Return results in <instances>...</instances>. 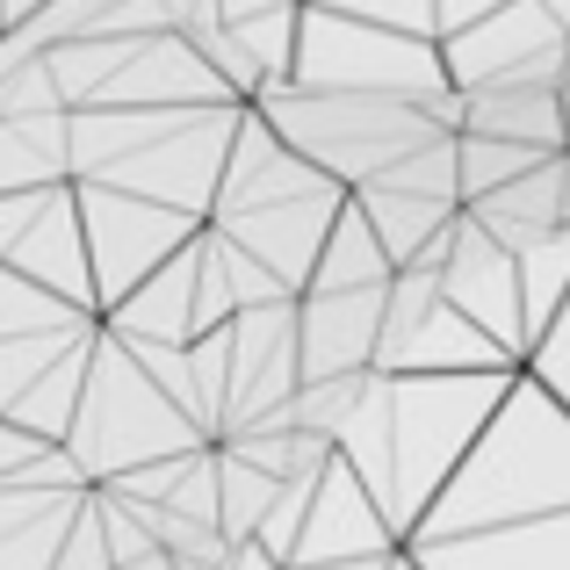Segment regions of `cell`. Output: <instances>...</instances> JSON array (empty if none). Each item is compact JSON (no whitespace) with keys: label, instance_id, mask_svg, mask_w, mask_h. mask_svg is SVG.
Wrapping results in <instances>:
<instances>
[{"label":"cell","instance_id":"cell-1","mask_svg":"<svg viewBox=\"0 0 570 570\" xmlns=\"http://www.w3.org/2000/svg\"><path fill=\"white\" fill-rule=\"evenodd\" d=\"M542 513H570V404L534 368H520L505 404L476 433L462 470L441 484V499L419 520L412 542L513 528V520H542Z\"/></svg>","mask_w":570,"mask_h":570},{"label":"cell","instance_id":"cell-2","mask_svg":"<svg viewBox=\"0 0 570 570\" xmlns=\"http://www.w3.org/2000/svg\"><path fill=\"white\" fill-rule=\"evenodd\" d=\"M520 368H390V484L383 505L412 542L441 484L462 470L476 433L505 404Z\"/></svg>","mask_w":570,"mask_h":570},{"label":"cell","instance_id":"cell-3","mask_svg":"<svg viewBox=\"0 0 570 570\" xmlns=\"http://www.w3.org/2000/svg\"><path fill=\"white\" fill-rule=\"evenodd\" d=\"M253 109H267V124L296 145L304 159H318L333 181L362 188L390 174L404 153H419L426 138H441V116L412 95H362V87H304V80H267L253 95Z\"/></svg>","mask_w":570,"mask_h":570},{"label":"cell","instance_id":"cell-4","mask_svg":"<svg viewBox=\"0 0 570 570\" xmlns=\"http://www.w3.org/2000/svg\"><path fill=\"white\" fill-rule=\"evenodd\" d=\"M209 433L195 426V412L174 397L153 368L138 362L124 333L101 325L95 333V368H87V390H80V419H72L66 448L87 462L95 484L138 470V462H159V455H181V448H203Z\"/></svg>","mask_w":570,"mask_h":570},{"label":"cell","instance_id":"cell-5","mask_svg":"<svg viewBox=\"0 0 570 570\" xmlns=\"http://www.w3.org/2000/svg\"><path fill=\"white\" fill-rule=\"evenodd\" d=\"M289 80L426 101V95L448 87V58H441V37H412V29L368 22V14L333 8V0H304V22H296V72Z\"/></svg>","mask_w":570,"mask_h":570},{"label":"cell","instance_id":"cell-6","mask_svg":"<svg viewBox=\"0 0 570 570\" xmlns=\"http://www.w3.org/2000/svg\"><path fill=\"white\" fill-rule=\"evenodd\" d=\"M80 217H87V246H95V289L101 311H116L159 261L188 246L209 217L174 203H153L138 188H116V181H80Z\"/></svg>","mask_w":570,"mask_h":570},{"label":"cell","instance_id":"cell-7","mask_svg":"<svg viewBox=\"0 0 570 570\" xmlns=\"http://www.w3.org/2000/svg\"><path fill=\"white\" fill-rule=\"evenodd\" d=\"M441 58H448V80L455 87H484V80L563 87L570 80V29L557 22L549 0H505V8L448 29Z\"/></svg>","mask_w":570,"mask_h":570},{"label":"cell","instance_id":"cell-8","mask_svg":"<svg viewBox=\"0 0 570 570\" xmlns=\"http://www.w3.org/2000/svg\"><path fill=\"white\" fill-rule=\"evenodd\" d=\"M238 116H246V101L188 109V124H174L167 138H153L145 153L87 174V181H116V188L153 195V203H174V209L209 217V209H217V188H224V159H232V138H238Z\"/></svg>","mask_w":570,"mask_h":570},{"label":"cell","instance_id":"cell-9","mask_svg":"<svg viewBox=\"0 0 570 570\" xmlns=\"http://www.w3.org/2000/svg\"><path fill=\"white\" fill-rule=\"evenodd\" d=\"M441 296H448V304H462L491 340H505V347L528 362V296H520V253L505 246V238H491L484 224L470 217V203H462V224H455V253H448V267H441Z\"/></svg>","mask_w":570,"mask_h":570},{"label":"cell","instance_id":"cell-10","mask_svg":"<svg viewBox=\"0 0 570 570\" xmlns=\"http://www.w3.org/2000/svg\"><path fill=\"white\" fill-rule=\"evenodd\" d=\"M404 549L397 520L383 513V499L368 491V476L354 470L347 455L325 462L318 499H311V520L296 534V563H347V557H390Z\"/></svg>","mask_w":570,"mask_h":570},{"label":"cell","instance_id":"cell-11","mask_svg":"<svg viewBox=\"0 0 570 570\" xmlns=\"http://www.w3.org/2000/svg\"><path fill=\"white\" fill-rule=\"evenodd\" d=\"M347 195L354 188L333 181V188L289 195V203H253V209H238V217H209V224H217V232H232L238 246H253L296 296H304L311 289V267H318V253H325V232H333V217H340V203H347Z\"/></svg>","mask_w":570,"mask_h":570},{"label":"cell","instance_id":"cell-12","mask_svg":"<svg viewBox=\"0 0 570 570\" xmlns=\"http://www.w3.org/2000/svg\"><path fill=\"white\" fill-rule=\"evenodd\" d=\"M311 188H333V174H325L318 159L296 153V145L267 124V109L246 101L238 138H232V159H224L217 209H209V217H238V209H253V203H289V195H311ZM340 188H347V181H340Z\"/></svg>","mask_w":570,"mask_h":570},{"label":"cell","instance_id":"cell-13","mask_svg":"<svg viewBox=\"0 0 570 570\" xmlns=\"http://www.w3.org/2000/svg\"><path fill=\"white\" fill-rule=\"evenodd\" d=\"M383 304H390V282H368V289H304V311H296L304 383L311 376H347V368H376Z\"/></svg>","mask_w":570,"mask_h":570},{"label":"cell","instance_id":"cell-14","mask_svg":"<svg viewBox=\"0 0 570 570\" xmlns=\"http://www.w3.org/2000/svg\"><path fill=\"white\" fill-rule=\"evenodd\" d=\"M22 275L51 282L58 296H72L80 311H95L101 318V289H95V246H87V217H80V181L51 188V203L37 209V224H29L22 238H14L8 253Z\"/></svg>","mask_w":570,"mask_h":570},{"label":"cell","instance_id":"cell-15","mask_svg":"<svg viewBox=\"0 0 570 570\" xmlns=\"http://www.w3.org/2000/svg\"><path fill=\"white\" fill-rule=\"evenodd\" d=\"M412 557L426 570H570V513L476 534H433V542H412Z\"/></svg>","mask_w":570,"mask_h":570},{"label":"cell","instance_id":"cell-16","mask_svg":"<svg viewBox=\"0 0 570 570\" xmlns=\"http://www.w3.org/2000/svg\"><path fill=\"white\" fill-rule=\"evenodd\" d=\"M195 296H203V232L174 261H159L116 311H101V325L124 340H195Z\"/></svg>","mask_w":570,"mask_h":570},{"label":"cell","instance_id":"cell-17","mask_svg":"<svg viewBox=\"0 0 570 570\" xmlns=\"http://www.w3.org/2000/svg\"><path fill=\"white\" fill-rule=\"evenodd\" d=\"M462 130H491V138H520V145H542V153H563L570 145L563 87H513V80L462 87Z\"/></svg>","mask_w":570,"mask_h":570},{"label":"cell","instance_id":"cell-18","mask_svg":"<svg viewBox=\"0 0 570 570\" xmlns=\"http://www.w3.org/2000/svg\"><path fill=\"white\" fill-rule=\"evenodd\" d=\"M383 368H528V362H520L505 340H491L462 304L441 296V304L397 340V354H390Z\"/></svg>","mask_w":570,"mask_h":570},{"label":"cell","instance_id":"cell-19","mask_svg":"<svg viewBox=\"0 0 570 570\" xmlns=\"http://www.w3.org/2000/svg\"><path fill=\"white\" fill-rule=\"evenodd\" d=\"M570 153V145H563ZM563 153H549L542 167H528V174H513L505 188H491V195H470V217L484 224L491 238H505V246H534V238H549L563 224Z\"/></svg>","mask_w":570,"mask_h":570},{"label":"cell","instance_id":"cell-20","mask_svg":"<svg viewBox=\"0 0 570 570\" xmlns=\"http://www.w3.org/2000/svg\"><path fill=\"white\" fill-rule=\"evenodd\" d=\"M354 195H362V209L376 217V232H383V246H390L397 267H412L419 253H426L433 238H448L455 217H462V203H448V195H412V188H390V181H362Z\"/></svg>","mask_w":570,"mask_h":570},{"label":"cell","instance_id":"cell-21","mask_svg":"<svg viewBox=\"0 0 570 570\" xmlns=\"http://www.w3.org/2000/svg\"><path fill=\"white\" fill-rule=\"evenodd\" d=\"M390 275H397V261H390L376 217L362 209V195H347L333 232H325L318 267H311V289H368V282H390Z\"/></svg>","mask_w":570,"mask_h":570},{"label":"cell","instance_id":"cell-22","mask_svg":"<svg viewBox=\"0 0 570 570\" xmlns=\"http://www.w3.org/2000/svg\"><path fill=\"white\" fill-rule=\"evenodd\" d=\"M95 333H101V325H95ZM95 333H87L72 354H58V362H51L37 383L22 390V397L8 404V419H22L29 433H43V441H66V433H72V419H80L87 368H95Z\"/></svg>","mask_w":570,"mask_h":570},{"label":"cell","instance_id":"cell-23","mask_svg":"<svg viewBox=\"0 0 570 570\" xmlns=\"http://www.w3.org/2000/svg\"><path fill=\"white\" fill-rule=\"evenodd\" d=\"M138 43H145V37H101V29L51 43V72H58V87H66L72 109H80V101H95L101 87H109L116 72H124L130 58H138Z\"/></svg>","mask_w":570,"mask_h":570},{"label":"cell","instance_id":"cell-24","mask_svg":"<svg viewBox=\"0 0 570 570\" xmlns=\"http://www.w3.org/2000/svg\"><path fill=\"white\" fill-rule=\"evenodd\" d=\"M520 296H528V347H534L549 333V318L570 304V224L520 246Z\"/></svg>","mask_w":570,"mask_h":570},{"label":"cell","instance_id":"cell-25","mask_svg":"<svg viewBox=\"0 0 570 570\" xmlns=\"http://www.w3.org/2000/svg\"><path fill=\"white\" fill-rule=\"evenodd\" d=\"M95 311H80L72 296H58L51 282L22 275L14 261H0V340L8 333H51V325H87Z\"/></svg>","mask_w":570,"mask_h":570},{"label":"cell","instance_id":"cell-26","mask_svg":"<svg viewBox=\"0 0 570 570\" xmlns=\"http://www.w3.org/2000/svg\"><path fill=\"white\" fill-rule=\"evenodd\" d=\"M95 325H101V318H87V325H51V333H8V340H0V412H8V404L22 397V390L58 362V354L80 347Z\"/></svg>","mask_w":570,"mask_h":570},{"label":"cell","instance_id":"cell-27","mask_svg":"<svg viewBox=\"0 0 570 570\" xmlns=\"http://www.w3.org/2000/svg\"><path fill=\"white\" fill-rule=\"evenodd\" d=\"M217 455H224V534H232V542H253L261 520H267V505H275V491H282V476L261 470V462H246L224 441H217Z\"/></svg>","mask_w":570,"mask_h":570},{"label":"cell","instance_id":"cell-28","mask_svg":"<svg viewBox=\"0 0 570 570\" xmlns=\"http://www.w3.org/2000/svg\"><path fill=\"white\" fill-rule=\"evenodd\" d=\"M80 505H87V491H66L51 513H37V520H22L14 534H0V570H58V549H66Z\"/></svg>","mask_w":570,"mask_h":570},{"label":"cell","instance_id":"cell-29","mask_svg":"<svg viewBox=\"0 0 570 570\" xmlns=\"http://www.w3.org/2000/svg\"><path fill=\"white\" fill-rule=\"evenodd\" d=\"M542 145H520V138H491V130H462V203L470 195H491V188H505L513 174H528V167H542Z\"/></svg>","mask_w":570,"mask_h":570},{"label":"cell","instance_id":"cell-30","mask_svg":"<svg viewBox=\"0 0 570 570\" xmlns=\"http://www.w3.org/2000/svg\"><path fill=\"white\" fill-rule=\"evenodd\" d=\"M318 476L325 470H304V476H282V491H275V505H267V520H261V534L253 542L267 549L282 570L296 563V534H304V520H311V499H318Z\"/></svg>","mask_w":570,"mask_h":570},{"label":"cell","instance_id":"cell-31","mask_svg":"<svg viewBox=\"0 0 570 570\" xmlns=\"http://www.w3.org/2000/svg\"><path fill=\"white\" fill-rule=\"evenodd\" d=\"M296 22H304V0H296V8H253V14H232V29L253 43V58L267 66V80H289V72H296Z\"/></svg>","mask_w":570,"mask_h":570},{"label":"cell","instance_id":"cell-32","mask_svg":"<svg viewBox=\"0 0 570 570\" xmlns=\"http://www.w3.org/2000/svg\"><path fill=\"white\" fill-rule=\"evenodd\" d=\"M362 390H368V368H347V376H311L304 390H296V426L340 433V426H347V412L362 404Z\"/></svg>","mask_w":570,"mask_h":570},{"label":"cell","instance_id":"cell-33","mask_svg":"<svg viewBox=\"0 0 570 570\" xmlns=\"http://www.w3.org/2000/svg\"><path fill=\"white\" fill-rule=\"evenodd\" d=\"M58 570H116V542H109V528H101V505H95V491H87L80 520H72L66 549H58Z\"/></svg>","mask_w":570,"mask_h":570},{"label":"cell","instance_id":"cell-34","mask_svg":"<svg viewBox=\"0 0 570 570\" xmlns=\"http://www.w3.org/2000/svg\"><path fill=\"white\" fill-rule=\"evenodd\" d=\"M232 318H238L232 267L217 261V246H209V224H203V296H195V333H209V325H232Z\"/></svg>","mask_w":570,"mask_h":570},{"label":"cell","instance_id":"cell-35","mask_svg":"<svg viewBox=\"0 0 570 570\" xmlns=\"http://www.w3.org/2000/svg\"><path fill=\"white\" fill-rule=\"evenodd\" d=\"M333 8L390 22V29H412V37H441V0H333Z\"/></svg>","mask_w":570,"mask_h":570},{"label":"cell","instance_id":"cell-36","mask_svg":"<svg viewBox=\"0 0 570 570\" xmlns=\"http://www.w3.org/2000/svg\"><path fill=\"white\" fill-rule=\"evenodd\" d=\"M109 8H116V0H43V8L29 14V29H37L43 43H66V37H87Z\"/></svg>","mask_w":570,"mask_h":570},{"label":"cell","instance_id":"cell-37","mask_svg":"<svg viewBox=\"0 0 570 570\" xmlns=\"http://www.w3.org/2000/svg\"><path fill=\"white\" fill-rule=\"evenodd\" d=\"M528 368H534V376H542V383L570 404V304L557 311V318H549V333L528 347Z\"/></svg>","mask_w":570,"mask_h":570},{"label":"cell","instance_id":"cell-38","mask_svg":"<svg viewBox=\"0 0 570 570\" xmlns=\"http://www.w3.org/2000/svg\"><path fill=\"white\" fill-rule=\"evenodd\" d=\"M43 448H51L43 433H29L22 419H8V412H0V484H22V476H29V462H37Z\"/></svg>","mask_w":570,"mask_h":570},{"label":"cell","instance_id":"cell-39","mask_svg":"<svg viewBox=\"0 0 570 570\" xmlns=\"http://www.w3.org/2000/svg\"><path fill=\"white\" fill-rule=\"evenodd\" d=\"M58 188H66V181H58ZM43 203H51V188H14V195H0V261H8L14 238L37 224V209H43Z\"/></svg>","mask_w":570,"mask_h":570},{"label":"cell","instance_id":"cell-40","mask_svg":"<svg viewBox=\"0 0 570 570\" xmlns=\"http://www.w3.org/2000/svg\"><path fill=\"white\" fill-rule=\"evenodd\" d=\"M491 8H505V0H441V37L462 29V22H476V14H491Z\"/></svg>","mask_w":570,"mask_h":570},{"label":"cell","instance_id":"cell-41","mask_svg":"<svg viewBox=\"0 0 570 570\" xmlns=\"http://www.w3.org/2000/svg\"><path fill=\"white\" fill-rule=\"evenodd\" d=\"M397 557V549H390ZM390 557H347V563H289V570H383Z\"/></svg>","mask_w":570,"mask_h":570},{"label":"cell","instance_id":"cell-42","mask_svg":"<svg viewBox=\"0 0 570 570\" xmlns=\"http://www.w3.org/2000/svg\"><path fill=\"white\" fill-rule=\"evenodd\" d=\"M253 8H296V0H224V22H232V14H253Z\"/></svg>","mask_w":570,"mask_h":570},{"label":"cell","instance_id":"cell-43","mask_svg":"<svg viewBox=\"0 0 570 570\" xmlns=\"http://www.w3.org/2000/svg\"><path fill=\"white\" fill-rule=\"evenodd\" d=\"M37 8H43V0H0V14H8V22H29Z\"/></svg>","mask_w":570,"mask_h":570},{"label":"cell","instance_id":"cell-44","mask_svg":"<svg viewBox=\"0 0 570 570\" xmlns=\"http://www.w3.org/2000/svg\"><path fill=\"white\" fill-rule=\"evenodd\" d=\"M383 570H426V563H419V557H412V542H404V549H397V557H390Z\"/></svg>","mask_w":570,"mask_h":570},{"label":"cell","instance_id":"cell-45","mask_svg":"<svg viewBox=\"0 0 570 570\" xmlns=\"http://www.w3.org/2000/svg\"><path fill=\"white\" fill-rule=\"evenodd\" d=\"M563 224H570V153H563Z\"/></svg>","mask_w":570,"mask_h":570},{"label":"cell","instance_id":"cell-46","mask_svg":"<svg viewBox=\"0 0 570 570\" xmlns=\"http://www.w3.org/2000/svg\"><path fill=\"white\" fill-rule=\"evenodd\" d=\"M549 8H557V22H563V29H570V0H549Z\"/></svg>","mask_w":570,"mask_h":570},{"label":"cell","instance_id":"cell-47","mask_svg":"<svg viewBox=\"0 0 570 570\" xmlns=\"http://www.w3.org/2000/svg\"><path fill=\"white\" fill-rule=\"evenodd\" d=\"M563 116H570V80H563Z\"/></svg>","mask_w":570,"mask_h":570},{"label":"cell","instance_id":"cell-48","mask_svg":"<svg viewBox=\"0 0 570 570\" xmlns=\"http://www.w3.org/2000/svg\"><path fill=\"white\" fill-rule=\"evenodd\" d=\"M0 29H8V14H0Z\"/></svg>","mask_w":570,"mask_h":570}]
</instances>
